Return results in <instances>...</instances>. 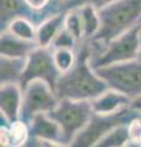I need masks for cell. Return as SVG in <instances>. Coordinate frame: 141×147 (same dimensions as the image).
<instances>
[{
    "label": "cell",
    "instance_id": "obj_11",
    "mask_svg": "<svg viewBox=\"0 0 141 147\" xmlns=\"http://www.w3.org/2000/svg\"><path fill=\"white\" fill-rule=\"evenodd\" d=\"M131 99L129 96H126L123 92L111 88L102 92L96 98L91 99V105L94 113L98 114H111L130 107Z\"/></svg>",
    "mask_w": 141,
    "mask_h": 147
},
{
    "label": "cell",
    "instance_id": "obj_10",
    "mask_svg": "<svg viewBox=\"0 0 141 147\" xmlns=\"http://www.w3.org/2000/svg\"><path fill=\"white\" fill-rule=\"evenodd\" d=\"M30 136L52 142L54 146H65L60 125L48 113H38L28 123Z\"/></svg>",
    "mask_w": 141,
    "mask_h": 147
},
{
    "label": "cell",
    "instance_id": "obj_26",
    "mask_svg": "<svg viewBox=\"0 0 141 147\" xmlns=\"http://www.w3.org/2000/svg\"><path fill=\"white\" fill-rule=\"evenodd\" d=\"M131 108L134 109H138V110H141V96L140 97H136L131 100V104H130Z\"/></svg>",
    "mask_w": 141,
    "mask_h": 147
},
{
    "label": "cell",
    "instance_id": "obj_23",
    "mask_svg": "<svg viewBox=\"0 0 141 147\" xmlns=\"http://www.w3.org/2000/svg\"><path fill=\"white\" fill-rule=\"evenodd\" d=\"M128 131L130 141L141 146V115L131 119V121L128 124Z\"/></svg>",
    "mask_w": 141,
    "mask_h": 147
},
{
    "label": "cell",
    "instance_id": "obj_1",
    "mask_svg": "<svg viewBox=\"0 0 141 147\" xmlns=\"http://www.w3.org/2000/svg\"><path fill=\"white\" fill-rule=\"evenodd\" d=\"M91 47L88 40H81L76 48V61L69 71L60 74L55 85L58 98L86 99L96 98L109 86L90 63Z\"/></svg>",
    "mask_w": 141,
    "mask_h": 147
},
{
    "label": "cell",
    "instance_id": "obj_9",
    "mask_svg": "<svg viewBox=\"0 0 141 147\" xmlns=\"http://www.w3.org/2000/svg\"><path fill=\"white\" fill-rule=\"evenodd\" d=\"M24 88L19 82L1 84L0 86V112L3 126H10L13 121L20 120Z\"/></svg>",
    "mask_w": 141,
    "mask_h": 147
},
{
    "label": "cell",
    "instance_id": "obj_4",
    "mask_svg": "<svg viewBox=\"0 0 141 147\" xmlns=\"http://www.w3.org/2000/svg\"><path fill=\"white\" fill-rule=\"evenodd\" d=\"M48 114L60 125L64 145L71 146L72 140L88 124L93 109L91 100L60 98L57 107Z\"/></svg>",
    "mask_w": 141,
    "mask_h": 147
},
{
    "label": "cell",
    "instance_id": "obj_20",
    "mask_svg": "<svg viewBox=\"0 0 141 147\" xmlns=\"http://www.w3.org/2000/svg\"><path fill=\"white\" fill-rule=\"evenodd\" d=\"M9 130H10L11 135V146H26L27 141L30 139V130L26 123H24L22 120L13 121L9 126Z\"/></svg>",
    "mask_w": 141,
    "mask_h": 147
},
{
    "label": "cell",
    "instance_id": "obj_13",
    "mask_svg": "<svg viewBox=\"0 0 141 147\" xmlns=\"http://www.w3.org/2000/svg\"><path fill=\"white\" fill-rule=\"evenodd\" d=\"M66 11H58L53 15L44 18L37 25V38L36 42L39 47H51L53 39L55 38L58 32L64 27Z\"/></svg>",
    "mask_w": 141,
    "mask_h": 147
},
{
    "label": "cell",
    "instance_id": "obj_6",
    "mask_svg": "<svg viewBox=\"0 0 141 147\" xmlns=\"http://www.w3.org/2000/svg\"><path fill=\"white\" fill-rule=\"evenodd\" d=\"M141 115V110L126 107L124 109L111 114H98L94 113L91 117L88 124L81 130L77 136L71 142V146L77 147H88L96 146L98 140L106 135L109 130L118 125L129 124L131 119Z\"/></svg>",
    "mask_w": 141,
    "mask_h": 147
},
{
    "label": "cell",
    "instance_id": "obj_19",
    "mask_svg": "<svg viewBox=\"0 0 141 147\" xmlns=\"http://www.w3.org/2000/svg\"><path fill=\"white\" fill-rule=\"evenodd\" d=\"M54 61L60 74L69 71L76 61V50L74 49H55L53 50Z\"/></svg>",
    "mask_w": 141,
    "mask_h": 147
},
{
    "label": "cell",
    "instance_id": "obj_21",
    "mask_svg": "<svg viewBox=\"0 0 141 147\" xmlns=\"http://www.w3.org/2000/svg\"><path fill=\"white\" fill-rule=\"evenodd\" d=\"M79 43H80V40H77L75 37L65 28V27H63V28L58 32V34L55 36V38L53 39V42L51 44V48L53 50L61 49V48L76 50Z\"/></svg>",
    "mask_w": 141,
    "mask_h": 147
},
{
    "label": "cell",
    "instance_id": "obj_24",
    "mask_svg": "<svg viewBox=\"0 0 141 147\" xmlns=\"http://www.w3.org/2000/svg\"><path fill=\"white\" fill-rule=\"evenodd\" d=\"M24 1L33 11H42L49 6L52 0H24Z\"/></svg>",
    "mask_w": 141,
    "mask_h": 147
},
{
    "label": "cell",
    "instance_id": "obj_22",
    "mask_svg": "<svg viewBox=\"0 0 141 147\" xmlns=\"http://www.w3.org/2000/svg\"><path fill=\"white\" fill-rule=\"evenodd\" d=\"M113 0H53V5L57 11H67L72 7H79L84 4H92L96 7H102Z\"/></svg>",
    "mask_w": 141,
    "mask_h": 147
},
{
    "label": "cell",
    "instance_id": "obj_25",
    "mask_svg": "<svg viewBox=\"0 0 141 147\" xmlns=\"http://www.w3.org/2000/svg\"><path fill=\"white\" fill-rule=\"evenodd\" d=\"M0 141H1V146H11V135L9 126H3L0 129Z\"/></svg>",
    "mask_w": 141,
    "mask_h": 147
},
{
    "label": "cell",
    "instance_id": "obj_3",
    "mask_svg": "<svg viewBox=\"0 0 141 147\" xmlns=\"http://www.w3.org/2000/svg\"><path fill=\"white\" fill-rule=\"evenodd\" d=\"M140 27L141 21L130 30L106 43L96 39L88 40L91 47L90 63L92 67L94 69L138 58L139 49L141 47L139 37Z\"/></svg>",
    "mask_w": 141,
    "mask_h": 147
},
{
    "label": "cell",
    "instance_id": "obj_14",
    "mask_svg": "<svg viewBox=\"0 0 141 147\" xmlns=\"http://www.w3.org/2000/svg\"><path fill=\"white\" fill-rule=\"evenodd\" d=\"M27 58H12L1 55L0 58V82L10 84L19 82L26 67Z\"/></svg>",
    "mask_w": 141,
    "mask_h": 147
},
{
    "label": "cell",
    "instance_id": "obj_28",
    "mask_svg": "<svg viewBox=\"0 0 141 147\" xmlns=\"http://www.w3.org/2000/svg\"><path fill=\"white\" fill-rule=\"evenodd\" d=\"M139 37H140V42H141V27H140V31H139Z\"/></svg>",
    "mask_w": 141,
    "mask_h": 147
},
{
    "label": "cell",
    "instance_id": "obj_8",
    "mask_svg": "<svg viewBox=\"0 0 141 147\" xmlns=\"http://www.w3.org/2000/svg\"><path fill=\"white\" fill-rule=\"evenodd\" d=\"M60 76V71L54 61L53 49L51 47H38L36 48L28 57L24 72L20 79L22 88L34 79H42L52 85L55 90L57 81Z\"/></svg>",
    "mask_w": 141,
    "mask_h": 147
},
{
    "label": "cell",
    "instance_id": "obj_27",
    "mask_svg": "<svg viewBox=\"0 0 141 147\" xmlns=\"http://www.w3.org/2000/svg\"><path fill=\"white\" fill-rule=\"evenodd\" d=\"M139 58H141V47H140V49H139V55H138Z\"/></svg>",
    "mask_w": 141,
    "mask_h": 147
},
{
    "label": "cell",
    "instance_id": "obj_7",
    "mask_svg": "<svg viewBox=\"0 0 141 147\" xmlns=\"http://www.w3.org/2000/svg\"><path fill=\"white\" fill-rule=\"evenodd\" d=\"M59 98L52 85L42 79H34L24 87L20 120L28 125L36 114L49 113L57 107Z\"/></svg>",
    "mask_w": 141,
    "mask_h": 147
},
{
    "label": "cell",
    "instance_id": "obj_17",
    "mask_svg": "<svg viewBox=\"0 0 141 147\" xmlns=\"http://www.w3.org/2000/svg\"><path fill=\"white\" fill-rule=\"evenodd\" d=\"M129 140L128 124H123L113 127L106 135H103L96 144V147H125Z\"/></svg>",
    "mask_w": 141,
    "mask_h": 147
},
{
    "label": "cell",
    "instance_id": "obj_2",
    "mask_svg": "<svg viewBox=\"0 0 141 147\" xmlns=\"http://www.w3.org/2000/svg\"><path fill=\"white\" fill-rule=\"evenodd\" d=\"M101 28L93 39L108 42L141 21V0H113L98 7Z\"/></svg>",
    "mask_w": 141,
    "mask_h": 147
},
{
    "label": "cell",
    "instance_id": "obj_5",
    "mask_svg": "<svg viewBox=\"0 0 141 147\" xmlns=\"http://www.w3.org/2000/svg\"><path fill=\"white\" fill-rule=\"evenodd\" d=\"M111 88L118 90L131 99L141 96V58L94 67Z\"/></svg>",
    "mask_w": 141,
    "mask_h": 147
},
{
    "label": "cell",
    "instance_id": "obj_15",
    "mask_svg": "<svg viewBox=\"0 0 141 147\" xmlns=\"http://www.w3.org/2000/svg\"><path fill=\"white\" fill-rule=\"evenodd\" d=\"M79 10L84 26V40L93 39L101 28V18H99L98 7L92 5V4H84V5L79 6Z\"/></svg>",
    "mask_w": 141,
    "mask_h": 147
},
{
    "label": "cell",
    "instance_id": "obj_12",
    "mask_svg": "<svg viewBox=\"0 0 141 147\" xmlns=\"http://www.w3.org/2000/svg\"><path fill=\"white\" fill-rule=\"evenodd\" d=\"M38 47L37 42L25 40L10 33L9 31H1L0 37V52L1 55L12 58H27L33 50Z\"/></svg>",
    "mask_w": 141,
    "mask_h": 147
},
{
    "label": "cell",
    "instance_id": "obj_18",
    "mask_svg": "<svg viewBox=\"0 0 141 147\" xmlns=\"http://www.w3.org/2000/svg\"><path fill=\"white\" fill-rule=\"evenodd\" d=\"M64 27L77 40H80V42L84 40V26L79 7H72L66 11Z\"/></svg>",
    "mask_w": 141,
    "mask_h": 147
},
{
    "label": "cell",
    "instance_id": "obj_16",
    "mask_svg": "<svg viewBox=\"0 0 141 147\" xmlns=\"http://www.w3.org/2000/svg\"><path fill=\"white\" fill-rule=\"evenodd\" d=\"M5 30L25 40H33V42H36V38H37V25L27 17L19 16L12 18L7 24Z\"/></svg>",
    "mask_w": 141,
    "mask_h": 147
}]
</instances>
